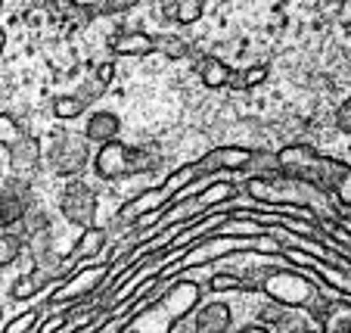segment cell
<instances>
[{
	"mask_svg": "<svg viewBox=\"0 0 351 333\" xmlns=\"http://www.w3.org/2000/svg\"><path fill=\"white\" fill-rule=\"evenodd\" d=\"M245 194L258 203L255 206L258 212H271L277 206H298V209H311L317 218H339L342 215L332 194L295 178V174L280 172V168L267 174H252L245 181Z\"/></svg>",
	"mask_w": 351,
	"mask_h": 333,
	"instance_id": "6da1fadb",
	"label": "cell"
},
{
	"mask_svg": "<svg viewBox=\"0 0 351 333\" xmlns=\"http://www.w3.org/2000/svg\"><path fill=\"white\" fill-rule=\"evenodd\" d=\"M249 290H258L265 293L271 302L277 306H289V308H302L308 312L314 321L324 314L330 296L324 293V284L314 280L308 271L289 265L286 262L283 268H255L249 271Z\"/></svg>",
	"mask_w": 351,
	"mask_h": 333,
	"instance_id": "7a4b0ae2",
	"label": "cell"
},
{
	"mask_svg": "<svg viewBox=\"0 0 351 333\" xmlns=\"http://www.w3.org/2000/svg\"><path fill=\"white\" fill-rule=\"evenodd\" d=\"M202 306V284L171 280V287L131 314L119 333H174V327Z\"/></svg>",
	"mask_w": 351,
	"mask_h": 333,
	"instance_id": "3957f363",
	"label": "cell"
},
{
	"mask_svg": "<svg viewBox=\"0 0 351 333\" xmlns=\"http://www.w3.org/2000/svg\"><path fill=\"white\" fill-rule=\"evenodd\" d=\"M93 172L103 181H121V178H134V174H146L156 172L159 159H156L149 150L143 147H128L119 137L99 143L97 153H93Z\"/></svg>",
	"mask_w": 351,
	"mask_h": 333,
	"instance_id": "277c9868",
	"label": "cell"
},
{
	"mask_svg": "<svg viewBox=\"0 0 351 333\" xmlns=\"http://www.w3.org/2000/svg\"><path fill=\"white\" fill-rule=\"evenodd\" d=\"M112 277V265L109 262H87L78 265L60 280V287L50 290L47 296V308H69V306H84L87 299L99 293Z\"/></svg>",
	"mask_w": 351,
	"mask_h": 333,
	"instance_id": "5b68a950",
	"label": "cell"
},
{
	"mask_svg": "<svg viewBox=\"0 0 351 333\" xmlns=\"http://www.w3.org/2000/svg\"><path fill=\"white\" fill-rule=\"evenodd\" d=\"M330 165H332V156H320L308 143H289V147H283L277 153L280 172L295 174V178L326 190V194H330Z\"/></svg>",
	"mask_w": 351,
	"mask_h": 333,
	"instance_id": "8992f818",
	"label": "cell"
},
{
	"mask_svg": "<svg viewBox=\"0 0 351 333\" xmlns=\"http://www.w3.org/2000/svg\"><path fill=\"white\" fill-rule=\"evenodd\" d=\"M87 143H90V140L78 137V134H72V131L53 134V143H50V150H47V156H44L50 172L60 174V178H78V174L93 162Z\"/></svg>",
	"mask_w": 351,
	"mask_h": 333,
	"instance_id": "52a82bcc",
	"label": "cell"
},
{
	"mask_svg": "<svg viewBox=\"0 0 351 333\" xmlns=\"http://www.w3.org/2000/svg\"><path fill=\"white\" fill-rule=\"evenodd\" d=\"M60 215L75 227H93L97 225V194L84 181H69L60 196Z\"/></svg>",
	"mask_w": 351,
	"mask_h": 333,
	"instance_id": "ba28073f",
	"label": "cell"
},
{
	"mask_svg": "<svg viewBox=\"0 0 351 333\" xmlns=\"http://www.w3.org/2000/svg\"><path fill=\"white\" fill-rule=\"evenodd\" d=\"M252 159H255V150L249 147H237V143L215 147L202 159H196V172L199 178H212V174H221V172H249Z\"/></svg>",
	"mask_w": 351,
	"mask_h": 333,
	"instance_id": "9c48e42d",
	"label": "cell"
},
{
	"mask_svg": "<svg viewBox=\"0 0 351 333\" xmlns=\"http://www.w3.org/2000/svg\"><path fill=\"white\" fill-rule=\"evenodd\" d=\"M28 184L32 181L13 178L7 187H0V227H13L25 221L28 209H32V203H28Z\"/></svg>",
	"mask_w": 351,
	"mask_h": 333,
	"instance_id": "30bf717a",
	"label": "cell"
},
{
	"mask_svg": "<svg viewBox=\"0 0 351 333\" xmlns=\"http://www.w3.org/2000/svg\"><path fill=\"white\" fill-rule=\"evenodd\" d=\"M40 162H44V150H40V140L32 134H22V140H16L10 147V172L13 178L32 181L40 172Z\"/></svg>",
	"mask_w": 351,
	"mask_h": 333,
	"instance_id": "8fae6325",
	"label": "cell"
},
{
	"mask_svg": "<svg viewBox=\"0 0 351 333\" xmlns=\"http://www.w3.org/2000/svg\"><path fill=\"white\" fill-rule=\"evenodd\" d=\"M66 268H56L53 262H44V265H34V271L22 274V277H16V284L10 287V296H13L16 302H25L32 299V296H38L40 290H47L53 280H62L66 277Z\"/></svg>",
	"mask_w": 351,
	"mask_h": 333,
	"instance_id": "7c38bea8",
	"label": "cell"
},
{
	"mask_svg": "<svg viewBox=\"0 0 351 333\" xmlns=\"http://www.w3.org/2000/svg\"><path fill=\"white\" fill-rule=\"evenodd\" d=\"M193 330L196 333H230L233 330V308L224 299H212L193 312Z\"/></svg>",
	"mask_w": 351,
	"mask_h": 333,
	"instance_id": "4fadbf2b",
	"label": "cell"
},
{
	"mask_svg": "<svg viewBox=\"0 0 351 333\" xmlns=\"http://www.w3.org/2000/svg\"><path fill=\"white\" fill-rule=\"evenodd\" d=\"M109 246V231L106 227H84V231L78 233V243L72 246V255H69V265L78 268V265H87V262H93L97 255H103V249Z\"/></svg>",
	"mask_w": 351,
	"mask_h": 333,
	"instance_id": "5bb4252c",
	"label": "cell"
},
{
	"mask_svg": "<svg viewBox=\"0 0 351 333\" xmlns=\"http://www.w3.org/2000/svg\"><path fill=\"white\" fill-rule=\"evenodd\" d=\"M261 324L271 327V330H280V333H305L308 324L302 318V308H289V306H267L261 308Z\"/></svg>",
	"mask_w": 351,
	"mask_h": 333,
	"instance_id": "9a60e30c",
	"label": "cell"
},
{
	"mask_svg": "<svg viewBox=\"0 0 351 333\" xmlns=\"http://www.w3.org/2000/svg\"><path fill=\"white\" fill-rule=\"evenodd\" d=\"M317 333H351V296L330 299L324 314L317 318Z\"/></svg>",
	"mask_w": 351,
	"mask_h": 333,
	"instance_id": "2e32d148",
	"label": "cell"
},
{
	"mask_svg": "<svg viewBox=\"0 0 351 333\" xmlns=\"http://www.w3.org/2000/svg\"><path fill=\"white\" fill-rule=\"evenodd\" d=\"M330 194L336 196L342 215L351 212V162L332 159V165H330Z\"/></svg>",
	"mask_w": 351,
	"mask_h": 333,
	"instance_id": "e0dca14e",
	"label": "cell"
},
{
	"mask_svg": "<svg viewBox=\"0 0 351 333\" xmlns=\"http://www.w3.org/2000/svg\"><path fill=\"white\" fill-rule=\"evenodd\" d=\"M121 131V119L115 113H93L84 125V137L90 143H106V140H115Z\"/></svg>",
	"mask_w": 351,
	"mask_h": 333,
	"instance_id": "ac0fdd59",
	"label": "cell"
},
{
	"mask_svg": "<svg viewBox=\"0 0 351 333\" xmlns=\"http://www.w3.org/2000/svg\"><path fill=\"white\" fill-rule=\"evenodd\" d=\"M206 13V0H162V16L178 25H193Z\"/></svg>",
	"mask_w": 351,
	"mask_h": 333,
	"instance_id": "d6986e66",
	"label": "cell"
},
{
	"mask_svg": "<svg viewBox=\"0 0 351 333\" xmlns=\"http://www.w3.org/2000/svg\"><path fill=\"white\" fill-rule=\"evenodd\" d=\"M112 54L119 56H149L156 54V38L146 32H125L112 41Z\"/></svg>",
	"mask_w": 351,
	"mask_h": 333,
	"instance_id": "ffe728a7",
	"label": "cell"
},
{
	"mask_svg": "<svg viewBox=\"0 0 351 333\" xmlns=\"http://www.w3.org/2000/svg\"><path fill=\"white\" fill-rule=\"evenodd\" d=\"M230 75H233V69L227 66L224 60H218V56H202V60H199V78H202L206 87H212V91L227 87Z\"/></svg>",
	"mask_w": 351,
	"mask_h": 333,
	"instance_id": "44dd1931",
	"label": "cell"
},
{
	"mask_svg": "<svg viewBox=\"0 0 351 333\" xmlns=\"http://www.w3.org/2000/svg\"><path fill=\"white\" fill-rule=\"evenodd\" d=\"M84 109H87V100L84 97H78V93H62V97H53V115L56 119H62V122L84 115Z\"/></svg>",
	"mask_w": 351,
	"mask_h": 333,
	"instance_id": "7402d4cb",
	"label": "cell"
},
{
	"mask_svg": "<svg viewBox=\"0 0 351 333\" xmlns=\"http://www.w3.org/2000/svg\"><path fill=\"white\" fill-rule=\"evenodd\" d=\"M261 81H267V66H249V69H243V72H233L227 87H233V91H249V87H258Z\"/></svg>",
	"mask_w": 351,
	"mask_h": 333,
	"instance_id": "603a6c76",
	"label": "cell"
},
{
	"mask_svg": "<svg viewBox=\"0 0 351 333\" xmlns=\"http://www.w3.org/2000/svg\"><path fill=\"white\" fill-rule=\"evenodd\" d=\"M208 290H212V293H245V290H249V280H243L239 274L221 271L208 280Z\"/></svg>",
	"mask_w": 351,
	"mask_h": 333,
	"instance_id": "cb8c5ba5",
	"label": "cell"
},
{
	"mask_svg": "<svg viewBox=\"0 0 351 333\" xmlns=\"http://www.w3.org/2000/svg\"><path fill=\"white\" fill-rule=\"evenodd\" d=\"M19 255H22V237H19V233L3 231V233H0V268L13 265Z\"/></svg>",
	"mask_w": 351,
	"mask_h": 333,
	"instance_id": "d4e9b609",
	"label": "cell"
},
{
	"mask_svg": "<svg viewBox=\"0 0 351 333\" xmlns=\"http://www.w3.org/2000/svg\"><path fill=\"white\" fill-rule=\"evenodd\" d=\"M156 54L168 56V60H184L186 44L178 38V34H156Z\"/></svg>",
	"mask_w": 351,
	"mask_h": 333,
	"instance_id": "484cf974",
	"label": "cell"
},
{
	"mask_svg": "<svg viewBox=\"0 0 351 333\" xmlns=\"http://www.w3.org/2000/svg\"><path fill=\"white\" fill-rule=\"evenodd\" d=\"M38 324H40V312H38V308H28V312L16 314V318L10 321V324L3 327L0 333H34V330H38Z\"/></svg>",
	"mask_w": 351,
	"mask_h": 333,
	"instance_id": "4316f807",
	"label": "cell"
},
{
	"mask_svg": "<svg viewBox=\"0 0 351 333\" xmlns=\"http://www.w3.org/2000/svg\"><path fill=\"white\" fill-rule=\"evenodd\" d=\"M22 128H19V122L13 119V115H7V113H0V147H13L16 140H22Z\"/></svg>",
	"mask_w": 351,
	"mask_h": 333,
	"instance_id": "83f0119b",
	"label": "cell"
},
{
	"mask_svg": "<svg viewBox=\"0 0 351 333\" xmlns=\"http://www.w3.org/2000/svg\"><path fill=\"white\" fill-rule=\"evenodd\" d=\"M140 0H103L99 3V10L97 13H103V16H115V13H128L131 7H137Z\"/></svg>",
	"mask_w": 351,
	"mask_h": 333,
	"instance_id": "f1b7e54d",
	"label": "cell"
},
{
	"mask_svg": "<svg viewBox=\"0 0 351 333\" xmlns=\"http://www.w3.org/2000/svg\"><path fill=\"white\" fill-rule=\"evenodd\" d=\"M336 122H339V128H342L345 134H351V97L339 106V115H336Z\"/></svg>",
	"mask_w": 351,
	"mask_h": 333,
	"instance_id": "f546056e",
	"label": "cell"
},
{
	"mask_svg": "<svg viewBox=\"0 0 351 333\" xmlns=\"http://www.w3.org/2000/svg\"><path fill=\"white\" fill-rule=\"evenodd\" d=\"M239 333H274V330H271V327H265V324L258 321V324H245Z\"/></svg>",
	"mask_w": 351,
	"mask_h": 333,
	"instance_id": "4dcf8cb0",
	"label": "cell"
},
{
	"mask_svg": "<svg viewBox=\"0 0 351 333\" xmlns=\"http://www.w3.org/2000/svg\"><path fill=\"white\" fill-rule=\"evenodd\" d=\"M3 50H7V32L0 28V56H3Z\"/></svg>",
	"mask_w": 351,
	"mask_h": 333,
	"instance_id": "1f68e13d",
	"label": "cell"
},
{
	"mask_svg": "<svg viewBox=\"0 0 351 333\" xmlns=\"http://www.w3.org/2000/svg\"><path fill=\"white\" fill-rule=\"evenodd\" d=\"M305 333H314V330H311V327H308V330H305Z\"/></svg>",
	"mask_w": 351,
	"mask_h": 333,
	"instance_id": "d6a6232c",
	"label": "cell"
}]
</instances>
